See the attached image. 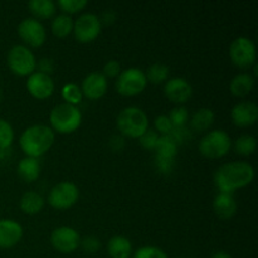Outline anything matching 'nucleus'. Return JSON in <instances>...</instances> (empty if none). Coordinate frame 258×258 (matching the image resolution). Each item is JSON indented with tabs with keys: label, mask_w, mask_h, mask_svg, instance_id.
I'll return each instance as SVG.
<instances>
[{
	"label": "nucleus",
	"mask_w": 258,
	"mask_h": 258,
	"mask_svg": "<svg viewBox=\"0 0 258 258\" xmlns=\"http://www.w3.org/2000/svg\"><path fill=\"white\" fill-rule=\"evenodd\" d=\"M54 87L55 85L53 78L40 71H34L27 80V90L29 91L33 97L38 98V100L50 97L54 92Z\"/></svg>",
	"instance_id": "4468645a"
},
{
	"label": "nucleus",
	"mask_w": 258,
	"mask_h": 258,
	"mask_svg": "<svg viewBox=\"0 0 258 258\" xmlns=\"http://www.w3.org/2000/svg\"><path fill=\"white\" fill-rule=\"evenodd\" d=\"M107 252L111 258H130L133 253V244L126 237L113 236L107 242Z\"/></svg>",
	"instance_id": "412c9836"
},
{
	"label": "nucleus",
	"mask_w": 258,
	"mask_h": 258,
	"mask_svg": "<svg viewBox=\"0 0 258 258\" xmlns=\"http://www.w3.org/2000/svg\"><path fill=\"white\" fill-rule=\"evenodd\" d=\"M62 96L66 100V102L71 103V105H77L82 101V91H81V87L77 85V83H66L62 88Z\"/></svg>",
	"instance_id": "c85d7f7f"
},
{
	"label": "nucleus",
	"mask_w": 258,
	"mask_h": 258,
	"mask_svg": "<svg viewBox=\"0 0 258 258\" xmlns=\"http://www.w3.org/2000/svg\"><path fill=\"white\" fill-rule=\"evenodd\" d=\"M80 244L87 253H95V252H97L101 247L100 239L96 238V237L93 236H88L85 237L83 239H81Z\"/></svg>",
	"instance_id": "c9c22d12"
},
{
	"label": "nucleus",
	"mask_w": 258,
	"mask_h": 258,
	"mask_svg": "<svg viewBox=\"0 0 258 258\" xmlns=\"http://www.w3.org/2000/svg\"><path fill=\"white\" fill-rule=\"evenodd\" d=\"M169 73H170V68L168 66L164 63H154L148 68L145 76L146 80L150 81L151 83H161L168 80Z\"/></svg>",
	"instance_id": "bb28decb"
},
{
	"label": "nucleus",
	"mask_w": 258,
	"mask_h": 258,
	"mask_svg": "<svg viewBox=\"0 0 258 258\" xmlns=\"http://www.w3.org/2000/svg\"><path fill=\"white\" fill-rule=\"evenodd\" d=\"M254 169L247 161H231L219 166L214 173V184L221 193L232 194L252 183Z\"/></svg>",
	"instance_id": "f257e3e1"
},
{
	"label": "nucleus",
	"mask_w": 258,
	"mask_h": 258,
	"mask_svg": "<svg viewBox=\"0 0 258 258\" xmlns=\"http://www.w3.org/2000/svg\"><path fill=\"white\" fill-rule=\"evenodd\" d=\"M14 140V130L4 118H0V151L9 148Z\"/></svg>",
	"instance_id": "c756f323"
},
{
	"label": "nucleus",
	"mask_w": 258,
	"mask_h": 258,
	"mask_svg": "<svg viewBox=\"0 0 258 258\" xmlns=\"http://www.w3.org/2000/svg\"><path fill=\"white\" fill-rule=\"evenodd\" d=\"M2 97H3V95H2V90H0V102H2Z\"/></svg>",
	"instance_id": "ea45409f"
},
{
	"label": "nucleus",
	"mask_w": 258,
	"mask_h": 258,
	"mask_svg": "<svg viewBox=\"0 0 258 258\" xmlns=\"http://www.w3.org/2000/svg\"><path fill=\"white\" fill-rule=\"evenodd\" d=\"M28 8L39 19H48L55 13V3L53 0H30Z\"/></svg>",
	"instance_id": "393cba45"
},
{
	"label": "nucleus",
	"mask_w": 258,
	"mask_h": 258,
	"mask_svg": "<svg viewBox=\"0 0 258 258\" xmlns=\"http://www.w3.org/2000/svg\"><path fill=\"white\" fill-rule=\"evenodd\" d=\"M170 118L171 123H173L174 127H183L184 125L186 123L189 118V111L188 108L184 107V106H180V107H175L170 111L168 116Z\"/></svg>",
	"instance_id": "2f4dec72"
},
{
	"label": "nucleus",
	"mask_w": 258,
	"mask_h": 258,
	"mask_svg": "<svg viewBox=\"0 0 258 258\" xmlns=\"http://www.w3.org/2000/svg\"><path fill=\"white\" fill-rule=\"evenodd\" d=\"M19 37L32 47H40L45 42L47 32L44 25L37 18H25L18 25Z\"/></svg>",
	"instance_id": "ddd939ff"
},
{
	"label": "nucleus",
	"mask_w": 258,
	"mask_h": 258,
	"mask_svg": "<svg viewBox=\"0 0 258 258\" xmlns=\"http://www.w3.org/2000/svg\"><path fill=\"white\" fill-rule=\"evenodd\" d=\"M154 125H155V128L158 130V133L164 134V135L170 134L174 128L173 123H171L168 115H159L158 117H155V120H154Z\"/></svg>",
	"instance_id": "f704fd0d"
},
{
	"label": "nucleus",
	"mask_w": 258,
	"mask_h": 258,
	"mask_svg": "<svg viewBox=\"0 0 258 258\" xmlns=\"http://www.w3.org/2000/svg\"><path fill=\"white\" fill-rule=\"evenodd\" d=\"M7 63L9 70L18 76L32 75L37 67L35 55L27 45L15 44L7 54Z\"/></svg>",
	"instance_id": "423d86ee"
},
{
	"label": "nucleus",
	"mask_w": 258,
	"mask_h": 258,
	"mask_svg": "<svg viewBox=\"0 0 258 258\" xmlns=\"http://www.w3.org/2000/svg\"><path fill=\"white\" fill-rule=\"evenodd\" d=\"M101 19L95 13H83L73 23L75 37L78 42L88 43L95 40L101 33Z\"/></svg>",
	"instance_id": "1a4fd4ad"
},
{
	"label": "nucleus",
	"mask_w": 258,
	"mask_h": 258,
	"mask_svg": "<svg viewBox=\"0 0 258 258\" xmlns=\"http://www.w3.org/2000/svg\"><path fill=\"white\" fill-rule=\"evenodd\" d=\"M231 136L221 128L207 133L198 144V149L202 155L209 159H218L227 155L231 150Z\"/></svg>",
	"instance_id": "39448f33"
},
{
	"label": "nucleus",
	"mask_w": 258,
	"mask_h": 258,
	"mask_svg": "<svg viewBox=\"0 0 258 258\" xmlns=\"http://www.w3.org/2000/svg\"><path fill=\"white\" fill-rule=\"evenodd\" d=\"M133 258H169L161 248L155 246H144L134 252Z\"/></svg>",
	"instance_id": "7c9ffc66"
},
{
	"label": "nucleus",
	"mask_w": 258,
	"mask_h": 258,
	"mask_svg": "<svg viewBox=\"0 0 258 258\" xmlns=\"http://www.w3.org/2000/svg\"><path fill=\"white\" fill-rule=\"evenodd\" d=\"M54 131L47 125H32L25 128L19 138V145L25 155L38 159L47 153L54 143Z\"/></svg>",
	"instance_id": "f03ea898"
},
{
	"label": "nucleus",
	"mask_w": 258,
	"mask_h": 258,
	"mask_svg": "<svg viewBox=\"0 0 258 258\" xmlns=\"http://www.w3.org/2000/svg\"><path fill=\"white\" fill-rule=\"evenodd\" d=\"M73 23L75 20L72 19L70 14H58L53 18L52 20V30L53 34L57 35V37H67L68 34H71L73 30Z\"/></svg>",
	"instance_id": "a878e982"
},
{
	"label": "nucleus",
	"mask_w": 258,
	"mask_h": 258,
	"mask_svg": "<svg viewBox=\"0 0 258 258\" xmlns=\"http://www.w3.org/2000/svg\"><path fill=\"white\" fill-rule=\"evenodd\" d=\"M44 198L40 196L37 191H27L20 198V209L24 212L25 214H37L44 207Z\"/></svg>",
	"instance_id": "5701e85b"
},
{
	"label": "nucleus",
	"mask_w": 258,
	"mask_h": 258,
	"mask_svg": "<svg viewBox=\"0 0 258 258\" xmlns=\"http://www.w3.org/2000/svg\"><path fill=\"white\" fill-rule=\"evenodd\" d=\"M116 123L120 133L128 138H140L149 128L148 115L136 106H128L121 110Z\"/></svg>",
	"instance_id": "7ed1b4c3"
},
{
	"label": "nucleus",
	"mask_w": 258,
	"mask_h": 258,
	"mask_svg": "<svg viewBox=\"0 0 258 258\" xmlns=\"http://www.w3.org/2000/svg\"><path fill=\"white\" fill-rule=\"evenodd\" d=\"M23 237V227L14 219H0V248H12Z\"/></svg>",
	"instance_id": "a211bd4d"
},
{
	"label": "nucleus",
	"mask_w": 258,
	"mask_h": 258,
	"mask_svg": "<svg viewBox=\"0 0 258 258\" xmlns=\"http://www.w3.org/2000/svg\"><path fill=\"white\" fill-rule=\"evenodd\" d=\"M49 121L53 131L71 134L80 127L82 122V113L77 106L63 102L53 107V110L50 111Z\"/></svg>",
	"instance_id": "20e7f679"
},
{
	"label": "nucleus",
	"mask_w": 258,
	"mask_h": 258,
	"mask_svg": "<svg viewBox=\"0 0 258 258\" xmlns=\"http://www.w3.org/2000/svg\"><path fill=\"white\" fill-rule=\"evenodd\" d=\"M211 258H233V257H232L229 253H227V252L218 251V252H216V253H214Z\"/></svg>",
	"instance_id": "58836bf2"
},
{
	"label": "nucleus",
	"mask_w": 258,
	"mask_h": 258,
	"mask_svg": "<svg viewBox=\"0 0 258 258\" xmlns=\"http://www.w3.org/2000/svg\"><path fill=\"white\" fill-rule=\"evenodd\" d=\"M58 5L67 13H77L87 5V0H59Z\"/></svg>",
	"instance_id": "72a5a7b5"
},
{
	"label": "nucleus",
	"mask_w": 258,
	"mask_h": 258,
	"mask_svg": "<svg viewBox=\"0 0 258 258\" xmlns=\"http://www.w3.org/2000/svg\"><path fill=\"white\" fill-rule=\"evenodd\" d=\"M82 95L90 100L101 98L107 91V78L102 72H91L83 78L81 86Z\"/></svg>",
	"instance_id": "f3484780"
},
{
	"label": "nucleus",
	"mask_w": 258,
	"mask_h": 258,
	"mask_svg": "<svg viewBox=\"0 0 258 258\" xmlns=\"http://www.w3.org/2000/svg\"><path fill=\"white\" fill-rule=\"evenodd\" d=\"M121 72V66L117 60L111 59L107 63H105L103 66V76L106 78L107 77H116V76L120 75Z\"/></svg>",
	"instance_id": "e433bc0d"
},
{
	"label": "nucleus",
	"mask_w": 258,
	"mask_h": 258,
	"mask_svg": "<svg viewBox=\"0 0 258 258\" xmlns=\"http://www.w3.org/2000/svg\"><path fill=\"white\" fill-rule=\"evenodd\" d=\"M139 139H140V144L143 148L148 149V150H155L156 144H158L159 140V135L153 128H148Z\"/></svg>",
	"instance_id": "473e14b6"
},
{
	"label": "nucleus",
	"mask_w": 258,
	"mask_h": 258,
	"mask_svg": "<svg viewBox=\"0 0 258 258\" xmlns=\"http://www.w3.org/2000/svg\"><path fill=\"white\" fill-rule=\"evenodd\" d=\"M231 117L234 125L239 127L253 125L258 118V106L252 101H242L236 103L231 111Z\"/></svg>",
	"instance_id": "dca6fc26"
},
{
	"label": "nucleus",
	"mask_w": 258,
	"mask_h": 258,
	"mask_svg": "<svg viewBox=\"0 0 258 258\" xmlns=\"http://www.w3.org/2000/svg\"><path fill=\"white\" fill-rule=\"evenodd\" d=\"M214 121V112L208 107H202L194 112L190 125L196 131H206L212 126Z\"/></svg>",
	"instance_id": "b1692460"
},
{
	"label": "nucleus",
	"mask_w": 258,
	"mask_h": 258,
	"mask_svg": "<svg viewBox=\"0 0 258 258\" xmlns=\"http://www.w3.org/2000/svg\"><path fill=\"white\" fill-rule=\"evenodd\" d=\"M80 190L72 181H60L50 189L48 194V203L57 209L71 208L77 203Z\"/></svg>",
	"instance_id": "6e6552de"
},
{
	"label": "nucleus",
	"mask_w": 258,
	"mask_h": 258,
	"mask_svg": "<svg viewBox=\"0 0 258 258\" xmlns=\"http://www.w3.org/2000/svg\"><path fill=\"white\" fill-rule=\"evenodd\" d=\"M156 165L163 173H168L171 170L174 164V158L178 153V141L174 139L171 134L159 136L156 144Z\"/></svg>",
	"instance_id": "9b49d317"
},
{
	"label": "nucleus",
	"mask_w": 258,
	"mask_h": 258,
	"mask_svg": "<svg viewBox=\"0 0 258 258\" xmlns=\"http://www.w3.org/2000/svg\"><path fill=\"white\" fill-rule=\"evenodd\" d=\"M253 76L247 72H242L232 78L231 83H229V90L237 97H244V96H247L253 90Z\"/></svg>",
	"instance_id": "4be33fe9"
},
{
	"label": "nucleus",
	"mask_w": 258,
	"mask_h": 258,
	"mask_svg": "<svg viewBox=\"0 0 258 258\" xmlns=\"http://www.w3.org/2000/svg\"><path fill=\"white\" fill-rule=\"evenodd\" d=\"M39 67H40V72L49 75V72H52V68H53L52 60L47 59V58H43V59H40L39 62Z\"/></svg>",
	"instance_id": "4c0bfd02"
},
{
	"label": "nucleus",
	"mask_w": 258,
	"mask_h": 258,
	"mask_svg": "<svg viewBox=\"0 0 258 258\" xmlns=\"http://www.w3.org/2000/svg\"><path fill=\"white\" fill-rule=\"evenodd\" d=\"M257 140L252 135H241L234 141V150L239 155H252L256 151Z\"/></svg>",
	"instance_id": "cd10ccee"
},
{
	"label": "nucleus",
	"mask_w": 258,
	"mask_h": 258,
	"mask_svg": "<svg viewBox=\"0 0 258 258\" xmlns=\"http://www.w3.org/2000/svg\"><path fill=\"white\" fill-rule=\"evenodd\" d=\"M50 243L60 253H72L80 247V233L72 227H58L50 234Z\"/></svg>",
	"instance_id": "f8f14e48"
},
{
	"label": "nucleus",
	"mask_w": 258,
	"mask_h": 258,
	"mask_svg": "<svg viewBox=\"0 0 258 258\" xmlns=\"http://www.w3.org/2000/svg\"><path fill=\"white\" fill-rule=\"evenodd\" d=\"M229 57L241 68H247L256 62V44L248 37H238L231 43Z\"/></svg>",
	"instance_id": "9d476101"
},
{
	"label": "nucleus",
	"mask_w": 258,
	"mask_h": 258,
	"mask_svg": "<svg viewBox=\"0 0 258 258\" xmlns=\"http://www.w3.org/2000/svg\"><path fill=\"white\" fill-rule=\"evenodd\" d=\"M165 96L174 103H185L193 95V87L186 78L173 77L164 86Z\"/></svg>",
	"instance_id": "2eb2a0df"
},
{
	"label": "nucleus",
	"mask_w": 258,
	"mask_h": 258,
	"mask_svg": "<svg viewBox=\"0 0 258 258\" xmlns=\"http://www.w3.org/2000/svg\"><path fill=\"white\" fill-rule=\"evenodd\" d=\"M148 85L145 72L140 68L130 67L121 71L116 81V90L123 96H135L143 92Z\"/></svg>",
	"instance_id": "0eeeda50"
},
{
	"label": "nucleus",
	"mask_w": 258,
	"mask_h": 258,
	"mask_svg": "<svg viewBox=\"0 0 258 258\" xmlns=\"http://www.w3.org/2000/svg\"><path fill=\"white\" fill-rule=\"evenodd\" d=\"M18 175L27 183H32L39 178L40 174V164L38 159L25 156L18 163L17 166Z\"/></svg>",
	"instance_id": "aec40b11"
},
{
	"label": "nucleus",
	"mask_w": 258,
	"mask_h": 258,
	"mask_svg": "<svg viewBox=\"0 0 258 258\" xmlns=\"http://www.w3.org/2000/svg\"><path fill=\"white\" fill-rule=\"evenodd\" d=\"M237 202L232 194L219 191L213 201V209L217 216L222 219H229L236 214Z\"/></svg>",
	"instance_id": "6ab92c4d"
}]
</instances>
